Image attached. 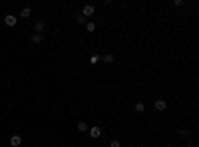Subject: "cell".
Returning <instances> with one entry per match:
<instances>
[{"label":"cell","mask_w":199,"mask_h":147,"mask_svg":"<svg viewBox=\"0 0 199 147\" xmlns=\"http://www.w3.org/2000/svg\"><path fill=\"white\" fill-rule=\"evenodd\" d=\"M32 42H34V44H40V42H42V34H34Z\"/></svg>","instance_id":"9"},{"label":"cell","mask_w":199,"mask_h":147,"mask_svg":"<svg viewBox=\"0 0 199 147\" xmlns=\"http://www.w3.org/2000/svg\"><path fill=\"white\" fill-rule=\"evenodd\" d=\"M10 145L12 147H20L22 145V137H20V135H12V137H10Z\"/></svg>","instance_id":"3"},{"label":"cell","mask_w":199,"mask_h":147,"mask_svg":"<svg viewBox=\"0 0 199 147\" xmlns=\"http://www.w3.org/2000/svg\"><path fill=\"white\" fill-rule=\"evenodd\" d=\"M86 30H88V32H94V30H96V24H94V22H88V24H86Z\"/></svg>","instance_id":"11"},{"label":"cell","mask_w":199,"mask_h":147,"mask_svg":"<svg viewBox=\"0 0 199 147\" xmlns=\"http://www.w3.org/2000/svg\"><path fill=\"white\" fill-rule=\"evenodd\" d=\"M153 106H155V109H157V111H165V109H167V103L163 100H157Z\"/></svg>","instance_id":"4"},{"label":"cell","mask_w":199,"mask_h":147,"mask_svg":"<svg viewBox=\"0 0 199 147\" xmlns=\"http://www.w3.org/2000/svg\"><path fill=\"white\" fill-rule=\"evenodd\" d=\"M90 135H92L94 139H98L100 135H102V127H92V129H90Z\"/></svg>","instance_id":"5"},{"label":"cell","mask_w":199,"mask_h":147,"mask_svg":"<svg viewBox=\"0 0 199 147\" xmlns=\"http://www.w3.org/2000/svg\"><path fill=\"white\" fill-rule=\"evenodd\" d=\"M30 14H32V10H30V8H22V12H20V16H22V18H28Z\"/></svg>","instance_id":"6"},{"label":"cell","mask_w":199,"mask_h":147,"mask_svg":"<svg viewBox=\"0 0 199 147\" xmlns=\"http://www.w3.org/2000/svg\"><path fill=\"white\" fill-rule=\"evenodd\" d=\"M143 109H146V106H143V103H141V101H139V103H135V111H139V114H141V111H143Z\"/></svg>","instance_id":"12"},{"label":"cell","mask_w":199,"mask_h":147,"mask_svg":"<svg viewBox=\"0 0 199 147\" xmlns=\"http://www.w3.org/2000/svg\"><path fill=\"white\" fill-rule=\"evenodd\" d=\"M34 28H36V32H42V30H44V22H36V26H34Z\"/></svg>","instance_id":"10"},{"label":"cell","mask_w":199,"mask_h":147,"mask_svg":"<svg viewBox=\"0 0 199 147\" xmlns=\"http://www.w3.org/2000/svg\"><path fill=\"white\" fill-rule=\"evenodd\" d=\"M110 147H121V143H119V141H112V143H110Z\"/></svg>","instance_id":"15"},{"label":"cell","mask_w":199,"mask_h":147,"mask_svg":"<svg viewBox=\"0 0 199 147\" xmlns=\"http://www.w3.org/2000/svg\"><path fill=\"white\" fill-rule=\"evenodd\" d=\"M16 16H12V14H8V16H4V24H6V26H10V28H14L16 26Z\"/></svg>","instance_id":"1"},{"label":"cell","mask_w":199,"mask_h":147,"mask_svg":"<svg viewBox=\"0 0 199 147\" xmlns=\"http://www.w3.org/2000/svg\"><path fill=\"white\" fill-rule=\"evenodd\" d=\"M94 12H96V8H94L92 4H86V6H84V10H82V16L86 18V16H92Z\"/></svg>","instance_id":"2"},{"label":"cell","mask_w":199,"mask_h":147,"mask_svg":"<svg viewBox=\"0 0 199 147\" xmlns=\"http://www.w3.org/2000/svg\"><path fill=\"white\" fill-rule=\"evenodd\" d=\"M76 22H80V24H84V22H86V18H84V16H76Z\"/></svg>","instance_id":"14"},{"label":"cell","mask_w":199,"mask_h":147,"mask_svg":"<svg viewBox=\"0 0 199 147\" xmlns=\"http://www.w3.org/2000/svg\"><path fill=\"white\" fill-rule=\"evenodd\" d=\"M90 127H88V123H84V121H80L78 123V131H88Z\"/></svg>","instance_id":"7"},{"label":"cell","mask_w":199,"mask_h":147,"mask_svg":"<svg viewBox=\"0 0 199 147\" xmlns=\"http://www.w3.org/2000/svg\"><path fill=\"white\" fill-rule=\"evenodd\" d=\"M98 60H100V56H96V54H94L92 58H90V64H96V62H98Z\"/></svg>","instance_id":"13"},{"label":"cell","mask_w":199,"mask_h":147,"mask_svg":"<svg viewBox=\"0 0 199 147\" xmlns=\"http://www.w3.org/2000/svg\"><path fill=\"white\" fill-rule=\"evenodd\" d=\"M113 60H116V58H113V54H106V56H104V62H106V64H112Z\"/></svg>","instance_id":"8"}]
</instances>
